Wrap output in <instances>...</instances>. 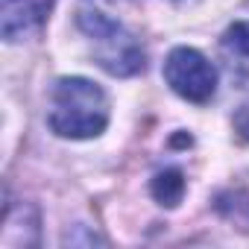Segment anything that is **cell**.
<instances>
[{
	"label": "cell",
	"mask_w": 249,
	"mask_h": 249,
	"mask_svg": "<svg viewBox=\"0 0 249 249\" xmlns=\"http://www.w3.org/2000/svg\"><path fill=\"white\" fill-rule=\"evenodd\" d=\"M47 126L68 141L97 138L108 126V97L85 76H62L50 88Z\"/></svg>",
	"instance_id": "cell-1"
},
{
	"label": "cell",
	"mask_w": 249,
	"mask_h": 249,
	"mask_svg": "<svg viewBox=\"0 0 249 249\" xmlns=\"http://www.w3.org/2000/svg\"><path fill=\"white\" fill-rule=\"evenodd\" d=\"M76 24L94 44V62L106 73L135 76L144 71V50L123 24H117L97 6H82L76 15Z\"/></svg>",
	"instance_id": "cell-2"
},
{
	"label": "cell",
	"mask_w": 249,
	"mask_h": 249,
	"mask_svg": "<svg viewBox=\"0 0 249 249\" xmlns=\"http://www.w3.org/2000/svg\"><path fill=\"white\" fill-rule=\"evenodd\" d=\"M164 79L188 103H208L217 91V68L194 47L170 50L164 62Z\"/></svg>",
	"instance_id": "cell-3"
},
{
	"label": "cell",
	"mask_w": 249,
	"mask_h": 249,
	"mask_svg": "<svg viewBox=\"0 0 249 249\" xmlns=\"http://www.w3.org/2000/svg\"><path fill=\"white\" fill-rule=\"evenodd\" d=\"M56 0H0V36L3 41L15 44L30 36H36L50 12Z\"/></svg>",
	"instance_id": "cell-4"
},
{
	"label": "cell",
	"mask_w": 249,
	"mask_h": 249,
	"mask_svg": "<svg viewBox=\"0 0 249 249\" xmlns=\"http://www.w3.org/2000/svg\"><path fill=\"white\" fill-rule=\"evenodd\" d=\"M182 194H185V179H182L179 170H164V173H159V176L153 179V196H156L161 205H167V208L179 205Z\"/></svg>",
	"instance_id": "cell-5"
},
{
	"label": "cell",
	"mask_w": 249,
	"mask_h": 249,
	"mask_svg": "<svg viewBox=\"0 0 249 249\" xmlns=\"http://www.w3.org/2000/svg\"><path fill=\"white\" fill-rule=\"evenodd\" d=\"M223 44H226L229 50L240 53V56H249V21L231 24V27L226 30V36H223Z\"/></svg>",
	"instance_id": "cell-6"
},
{
	"label": "cell",
	"mask_w": 249,
	"mask_h": 249,
	"mask_svg": "<svg viewBox=\"0 0 249 249\" xmlns=\"http://www.w3.org/2000/svg\"><path fill=\"white\" fill-rule=\"evenodd\" d=\"M234 132H237L243 141H249V100L234 111Z\"/></svg>",
	"instance_id": "cell-7"
}]
</instances>
